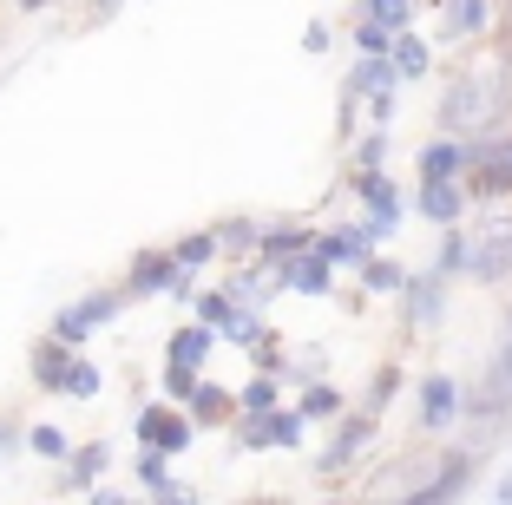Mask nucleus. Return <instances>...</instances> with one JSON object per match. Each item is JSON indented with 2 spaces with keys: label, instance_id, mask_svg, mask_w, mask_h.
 Here are the masks:
<instances>
[{
  "label": "nucleus",
  "instance_id": "dca6fc26",
  "mask_svg": "<svg viewBox=\"0 0 512 505\" xmlns=\"http://www.w3.org/2000/svg\"><path fill=\"white\" fill-rule=\"evenodd\" d=\"M191 420H204V427H224V420H237V394H224V387H211V381H197Z\"/></svg>",
  "mask_w": 512,
  "mask_h": 505
},
{
  "label": "nucleus",
  "instance_id": "e433bc0d",
  "mask_svg": "<svg viewBox=\"0 0 512 505\" xmlns=\"http://www.w3.org/2000/svg\"><path fill=\"white\" fill-rule=\"evenodd\" d=\"M355 164H362V171H375V164H381V132H375V138H362V151H355Z\"/></svg>",
  "mask_w": 512,
  "mask_h": 505
},
{
  "label": "nucleus",
  "instance_id": "c9c22d12",
  "mask_svg": "<svg viewBox=\"0 0 512 505\" xmlns=\"http://www.w3.org/2000/svg\"><path fill=\"white\" fill-rule=\"evenodd\" d=\"M394 387H401V374H394V368H381V381H375V394H368V407H362V414H381V401H388Z\"/></svg>",
  "mask_w": 512,
  "mask_h": 505
},
{
  "label": "nucleus",
  "instance_id": "20e7f679",
  "mask_svg": "<svg viewBox=\"0 0 512 505\" xmlns=\"http://www.w3.org/2000/svg\"><path fill=\"white\" fill-rule=\"evenodd\" d=\"M453 420H460V387H453V374H427L421 381V427L447 433Z\"/></svg>",
  "mask_w": 512,
  "mask_h": 505
},
{
  "label": "nucleus",
  "instance_id": "a211bd4d",
  "mask_svg": "<svg viewBox=\"0 0 512 505\" xmlns=\"http://www.w3.org/2000/svg\"><path fill=\"white\" fill-rule=\"evenodd\" d=\"M309 230H302V223H283V230H263V237H256V256H263V263H283V256H296V250H309Z\"/></svg>",
  "mask_w": 512,
  "mask_h": 505
},
{
  "label": "nucleus",
  "instance_id": "c756f323",
  "mask_svg": "<svg viewBox=\"0 0 512 505\" xmlns=\"http://www.w3.org/2000/svg\"><path fill=\"white\" fill-rule=\"evenodd\" d=\"M27 446L40 453V460H73V446H66V433H60V427H33V433H27Z\"/></svg>",
  "mask_w": 512,
  "mask_h": 505
},
{
  "label": "nucleus",
  "instance_id": "2eb2a0df",
  "mask_svg": "<svg viewBox=\"0 0 512 505\" xmlns=\"http://www.w3.org/2000/svg\"><path fill=\"white\" fill-rule=\"evenodd\" d=\"M316 250L329 256V263H348V269H362V256L375 250V237H368V230H329V237H316Z\"/></svg>",
  "mask_w": 512,
  "mask_h": 505
},
{
  "label": "nucleus",
  "instance_id": "bb28decb",
  "mask_svg": "<svg viewBox=\"0 0 512 505\" xmlns=\"http://www.w3.org/2000/svg\"><path fill=\"white\" fill-rule=\"evenodd\" d=\"M362 7H368V20H381V27H394V33L414 27V0H362Z\"/></svg>",
  "mask_w": 512,
  "mask_h": 505
},
{
  "label": "nucleus",
  "instance_id": "aec40b11",
  "mask_svg": "<svg viewBox=\"0 0 512 505\" xmlns=\"http://www.w3.org/2000/svg\"><path fill=\"white\" fill-rule=\"evenodd\" d=\"M388 53H394V73H401V79H421V73H427V40H414V27L394 33Z\"/></svg>",
  "mask_w": 512,
  "mask_h": 505
},
{
  "label": "nucleus",
  "instance_id": "f257e3e1",
  "mask_svg": "<svg viewBox=\"0 0 512 505\" xmlns=\"http://www.w3.org/2000/svg\"><path fill=\"white\" fill-rule=\"evenodd\" d=\"M499 112H506V79H486V73L453 79L447 99H440V125L447 132H486Z\"/></svg>",
  "mask_w": 512,
  "mask_h": 505
},
{
  "label": "nucleus",
  "instance_id": "5701e85b",
  "mask_svg": "<svg viewBox=\"0 0 512 505\" xmlns=\"http://www.w3.org/2000/svg\"><path fill=\"white\" fill-rule=\"evenodd\" d=\"M447 33H453V40L486 33V0H447Z\"/></svg>",
  "mask_w": 512,
  "mask_h": 505
},
{
  "label": "nucleus",
  "instance_id": "c85d7f7f",
  "mask_svg": "<svg viewBox=\"0 0 512 505\" xmlns=\"http://www.w3.org/2000/svg\"><path fill=\"white\" fill-rule=\"evenodd\" d=\"M230 315H237V302H230V289H204V296H197V322L224 328Z\"/></svg>",
  "mask_w": 512,
  "mask_h": 505
},
{
  "label": "nucleus",
  "instance_id": "2f4dec72",
  "mask_svg": "<svg viewBox=\"0 0 512 505\" xmlns=\"http://www.w3.org/2000/svg\"><path fill=\"white\" fill-rule=\"evenodd\" d=\"M394 46V27H381V20H355V53H388Z\"/></svg>",
  "mask_w": 512,
  "mask_h": 505
},
{
  "label": "nucleus",
  "instance_id": "423d86ee",
  "mask_svg": "<svg viewBox=\"0 0 512 505\" xmlns=\"http://www.w3.org/2000/svg\"><path fill=\"white\" fill-rule=\"evenodd\" d=\"M421 210L440 223V230L460 223V217H467V184H460V178H421Z\"/></svg>",
  "mask_w": 512,
  "mask_h": 505
},
{
  "label": "nucleus",
  "instance_id": "ddd939ff",
  "mask_svg": "<svg viewBox=\"0 0 512 505\" xmlns=\"http://www.w3.org/2000/svg\"><path fill=\"white\" fill-rule=\"evenodd\" d=\"M368 433H375V414H362V420H342V433H335V446L322 453V473H342L355 453L368 446Z\"/></svg>",
  "mask_w": 512,
  "mask_h": 505
},
{
  "label": "nucleus",
  "instance_id": "cd10ccee",
  "mask_svg": "<svg viewBox=\"0 0 512 505\" xmlns=\"http://www.w3.org/2000/svg\"><path fill=\"white\" fill-rule=\"evenodd\" d=\"M302 420H329V414H342V394H335V387H309V394H302V407H296Z\"/></svg>",
  "mask_w": 512,
  "mask_h": 505
},
{
  "label": "nucleus",
  "instance_id": "412c9836",
  "mask_svg": "<svg viewBox=\"0 0 512 505\" xmlns=\"http://www.w3.org/2000/svg\"><path fill=\"white\" fill-rule=\"evenodd\" d=\"M362 283L375 289V296H394V289L407 283V269L394 263V256H362Z\"/></svg>",
  "mask_w": 512,
  "mask_h": 505
},
{
  "label": "nucleus",
  "instance_id": "0eeeda50",
  "mask_svg": "<svg viewBox=\"0 0 512 505\" xmlns=\"http://www.w3.org/2000/svg\"><path fill=\"white\" fill-rule=\"evenodd\" d=\"M473 276L480 283H499V276H512V217H499V230L486 243H473Z\"/></svg>",
  "mask_w": 512,
  "mask_h": 505
},
{
  "label": "nucleus",
  "instance_id": "ea45409f",
  "mask_svg": "<svg viewBox=\"0 0 512 505\" xmlns=\"http://www.w3.org/2000/svg\"><path fill=\"white\" fill-rule=\"evenodd\" d=\"M20 7H53V0H20Z\"/></svg>",
  "mask_w": 512,
  "mask_h": 505
},
{
  "label": "nucleus",
  "instance_id": "473e14b6",
  "mask_svg": "<svg viewBox=\"0 0 512 505\" xmlns=\"http://www.w3.org/2000/svg\"><path fill=\"white\" fill-rule=\"evenodd\" d=\"M256 237H263V223H250V217H237V223L217 230V243H230V250H256Z\"/></svg>",
  "mask_w": 512,
  "mask_h": 505
},
{
  "label": "nucleus",
  "instance_id": "9d476101",
  "mask_svg": "<svg viewBox=\"0 0 512 505\" xmlns=\"http://www.w3.org/2000/svg\"><path fill=\"white\" fill-rule=\"evenodd\" d=\"M467 178H473V191H480V197H512V138H506V145H493V151H480Z\"/></svg>",
  "mask_w": 512,
  "mask_h": 505
},
{
  "label": "nucleus",
  "instance_id": "f3484780",
  "mask_svg": "<svg viewBox=\"0 0 512 505\" xmlns=\"http://www.w3.org/2000/svg\"><path fill=\"white\" fill-rule=\"evenodd\" d=\"M394 79H401V73H394L388 53H362V66L348 73V92H368V99H375V92H388Z\"/></svg>",
  "mask_w": 512,
  "mask_h": 505
},
{
  "label": "nucleus",
  "instance_id": "6e6552de",
  "mask_svg": "<svg viewBox=\"0 0 512 505\" xmlns=\"http://www.w3.org/2000/svg\"><path fill=\"white\" fill-rule=\"evenodd\" d=\"M178 283V256L171 250H145L132 263V276H125V296H158V289Z\"/></svg>",
  "mask_w": 512,
  "mask_h": 505
},
{
  "label": "nucleus",
  "instance_id": "b1692460",
  "mask_svg": "<svg viewBox=\"0 0 512 505\" xmlns=\"http://www.w3.org/2000/svg\"><path fill=\"white\" fill-rule=\"evenodd\" d=\"M99 387H106V374L92 368V361H66V381H60V394H73V401H92V394H99Z\"/></svg>",
  "mask_w": 512,
  "mask_h": 505
},
{
  "label": "nucleus",
  "instance_id": "7c9ffc66",
  "mask_svg": "<svg viewBox=\"0 0 512 505\" xmlns=\"http://www.w3.org/2000/svg\"><path fill=\"white\" fill-rule=\"evenodd\" d=\"M237 407H243V414H270V407H276V374H263V381H250V387L237 394Z\"/></svg>",
  "mask_w": 512,
  "mask_h": 505
},
{
  "label": "nucleus",
  "instance_id": "393cba45",
  "mask_svg": "<svg viewBox=\"0 0 512 505\" xmlns=\"http://www.w3.org/2000/svg\"><path fill=\"white\" fill-rule=\"evenodd\" d=\"M217 250H224V243H217V230H197V237H184V243H178L171 256H178V269L191 276V269H204V263H211Z\"/></svg>",
  "mask_w": 512,
  "mask_h": 505
},
{
  "label": "nucleus",
  "instance_id": "4be33fe9",
  "mask_svg": "<svg viewBox=\"0 0 512 505\" xmlns=\"http://www.w3.org/2000/svg\"><path fill=\"white\" fill-rule=\"evenodd\" d=\"M467 263H473V237H460V230L447 223V237H440V256H434V269H440V276L453 283V276H460Z\"/></svg>",
  "mask_w": 512,
  "mask_h": 505
},
{
  "label": "nucleus",
  "instance_id": "a878e982",
  "mask_svg": "<svg viewBox=\"0 0 512 505\" xmlns=\"http://www.w3.org/2000/svg\"><path fill=\"white\" fill-rule=\"evenodd\" d=\"M106 460H112L106 440H99V446H79V453H73V473H66V486H92V479L106 473Z\"/></svg>",
  "mask_w": 512,
  "mask_h": 505
},
{
  "label": "nucleus",
  "instance_id": "7ed1b4c3",
  "mask_svg": "<svg viewBox=\"0 0 512 505\" xmlns=\"http://www.w3.org/2000/svg\"><path fill=\"white\" fill-rule=\"evenodd\" d=\"M401 296H407V322L434 328L440 315H447V276H440V269H427V276H407Z\"/></svg>",
  "mask_w": 512,
  "mask_h": 505
},
{
  "label": "nucleus",
  "instance_id": "1a4fd4ad",
  "mask_svg": "<svg viewBox=\"0 0 512 505\" xmlns=\"http://www.w3.org/2000/svg\"><path fill=\"white\" fill-rule=\"evenodd\" d=\"M473 158H480V145H460V138H434V145L421 151V178H467Z\"/></svg>",
  "mask_w": 512,
  "mask_h": 505
},
{
  "label": "nucleus",
  "instance_id": "f8f14e48",
  "mask_svg": "<svg viewBox=\"0 0 512 505\" xmlns=\"http://www.w3.org/2000/svg\"><path fill=\"white\" fill-rule=\"evenodd\" d=\"M211 348H217V328L211 322H191V328H178V335H171V368H204V361H211Z\"/></svg>",
  "mask_w": 512,
  "mask_h": 505
},
{
  "label": "nucleus",
  "instance_id": "72a5a7b5",
  "mask_svg": "<svg viewBox=\"0 0 512 505\" xmlns=\"http://www.w3.org/2000/svg\"><path fill=\"white\" fill-rule=\"evenodd\" d=\"M270 427H276V446H302V414H283V407H270Z\"/></svg>",
  "mask_w": 512,
  "mask_h": 505
},
{
  "label": "nucleus",
  "instance_id": "4468645a",
  "mask_svg": "<svg viewBox=\"0 0 512 505\" xmlns=\"http://www.w3.org/2000/svg\"><path fill=\"white\" fill-rule=\"evenodd\" d=\"M467 486H473V460H467V453H453V460L440 466V479H427V486H414V499H460Z\"/></svg>",
  "mask_w": 512,
  "mask_h": 505
},
{
  "label": "nucleus",
  "instance_id": "f03ea898",
  "mask_svg": "<svg viewBox=\"0 0 512 505\" xmlns=\"http://www.w3.org/2000/svg\"><path fill=\"white\" fill-rule=\"evenodd\" d=\"M119 302H125V296H112V289H99V296H86V302H73V309H60V322H53V335H60L66 348H73V342H86L92 328H106L112 315H119Z\"/></svg>",
  "mask_w": 512,
  "mask_h": 505
},
{
  "label": "nucleus",
  "instance_id": "9b49d317",
  "mask_svg": "<svg viewBox=\"0 0 512 505\" xmlns=\"http://www.w3.org/2000/svg\"><path fill=\"white\" fill-rule=\"evenodd\" d=\"M138 486H145L151 499H191V492L171 479V453L165 446H145V453H138Z\"/></svg>",
  "mask_w": 512,
  "mask_h": 505
},
{
  "label": "nucleus",
  "instance_id": "6ab92c4d",
  "mask_svg": "<svg viewBox=\"0 0 512 505\" xmlns=\"http://www.w3.org/2000/svg\"><path fill=\"white\" fill-rule=\"evenodd\" d=\"M66 361H73V355H66V342H60V335H53V342H40V348H33V381L60 394V381H66Z\"/></svg>",
  "mask_w": 512,
  "mask_h": 505
},
{
  "label": "nucleus",
  "instance_id": "58836bf2",
  "mask_svg": "<svg viewBox=\"0 0 512 505\" xmlns=\"http://www.w3.org/2000/svg\"><path fill=\"white\" fill-rule=\"evenodd\" d=\"M112 7H119V0H99V14H112Z\"/></svg>",
  "mask_w": 512,
  "mask_h": 505
},
{
  "label": "nucleus",
  "instance_id": "f704fd0d",
  "mask_svg": "<svg viewBox=\"0 0 512 505\" xmlns=\"http://www.w3.org/2000/svg\"><path fill=\"white\" fill-rule=\"evenodd\" d=\"M165 394L171 401H191L197 394V368H165Z\"/></svg>",
  "mask_w": 512,
  "mask_h": 505
},
{
  "label": "nucleus",
  "instance_id": "4c0bfd02",
  "mask_svg": "<svg viewBox=\"0 0 512 505\" xmlns=\"http://www.w3.org/2000/svg\"><path fill=\"white\" fill-rule=\"evenodd\" d=\"M14 446H20V433L7 427V420H0V453H14Z\"/></svg>",
  "mask_w": 512,
  "mask_h": 505
},
{
  "label": "nucleus",
  "instance_id": "39448f33",
  "mask_svg": "<svg viewBox=\"0 0 512 505\" xmlns=\"http://www.w3.org/2000/svg\"><path fill=\"white\" fill-rule=\"evenodd\" d=\"M191 420L184 414H171V407H145V414H138V440L145 446H165V453H184V446H191Z\"/></svg>",
  "mask_w": 512,
  "mask_h": 505
}]
</instances>
